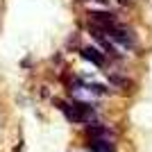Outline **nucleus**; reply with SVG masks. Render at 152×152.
<instances>
[{"label":"nucleus","mask_w":152,"mask_h":152,"mask_svg":"<svg viewBox=\"0 0 152 152\" xmlns=\"http://www.w3.org/2000/svg\"><path fill=\"white\" fill-rule=\"evenodd\" d=\"M98 27H100V32L109 41H114L116 45H123L127 50H134V48H136V37H134L123 23H118V20H111V23H104V25H98Z\"/></svg>","instance_id":"nucleus-1"},{"label":"nucleus","mask_w":152,"mask_h":152,"mask_svg":"<svg viewBox=\"0 0 152 152\" xmlns=\"http://www.w3.org/2000/svg\"><path fill=\"white\" fill-rule=\"evenodd\" d=\"M80 55H82L86 61H91L93 66H100V68L107 66V57H104V52H100L98 48H82Z\"/></svg>","instance_id":"nucleus-3"},{"label":"nucleus","mask_w":152,"mask_h":152,"mask_svg":"<svg viewBox=\"0 0 152 152\" xmlns=\"http://www.w3.org/2000/svg\"><path fill=\"white\" fill-rule=\"evenodd\" d=\"M89 150L91 152H116L114 143L109 139H89Z\"/></svg>","instance_id":"nucleus-4"},{"label":"nucleus","mask_w":152,"mask_h":152,"mask_svg":"<svg viewBox=\"0 0 152 152\" xmlns=\"http://www.w3.org/2000/svg\"><path fill=\"white\" fill-rule=\"evenodd\" d=\"M57 107L64 111V116L73 123H89L95 118V111L86 102H57Z\"/></svg>","instance_id":"nucleus-2"},{"label":"nucleus","mask_w":152,"mask_h":152,"mask_svg":"<svg viewBox=\"0 0 152 152\" xmlns=\"http://www.w3.org/2000/svg\"><path fill=\"white\" fill-rule=\"evenodd\" d=\"M98 2H104V0H98Z\"/></svg>","instance_id":"nucleus-5"}]
</instances>
